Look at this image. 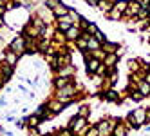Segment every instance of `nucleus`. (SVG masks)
Wrapping results in <instances>:
<instances>
[{"instance_id": "nucleus-1", "label": "nucleus", "mask_w": 150, "mask_h": 136, "mask_svg": "<svg viewBox=\"0 0 150 136\" xmlns=\"http://www.w3.org/2000/svg\"><path fill=\"white\" fill-rule=\"evenodd\" d=\"M7 49H11L13 53H16L18 56H24L27 53V40H25V36L24 35L22 36H15L11 40V44H9Z\"/></svg>"}, {"instance_id": "nucleus-2", "label": "nucleus", "mask_w": 150, "mask_h": 136, "mask_svg": "<svg viewBox=\"0 0 150 136\" xmlns=\"http://www.w3.org/2000/svg\"><path fill=\"white\" fill-rule=\"evenodd\" d=\"M85 125H87V118L80 116V114H74V116H71V120H69V129H71L74 134L80 132Z\"/></svg>"}, {"instance_id": "nucleus-3", "label": "nucleus", "mask_w": 150, "mask_h": 136, "mask_svg": "<svg viewBox=\"0 0 150 136\" xmlns=\"http://www.w3.org/2000/svg\"><path fill=\"white\" fill-rule=\"evenodd\" d=\"M13 69L15 67L11 64H7L6 60H2V62H0V78H2L4 82H7L9 78L13 76Z\"/></svg>"}, {"instance_id": "nucleus-4", "label": "nucleus", "mask_w": 150, "mask_h": 136, "mask_svg": "<svg viewBox=\"0 0 150 136\" xmlns=\"http://www.w3.org/2000/svg\"><path fill=\"white\" fill-rule=\"evenodd\" d=\"M72 24H74V22H72V18L69 16V13H67L65 16H60V18H58V22H56L58 31H62V33H65V31H67Z\"/></svg>"}, {"instance_id": "nucleus-5", "label": "nucleus", "mask_w": 150, "mask_h": 136, "mask_svg": "<svg viewBox=\"0 0 150 136\" xmlns=\"http://www.w3.org/2000/svg\"><path fill=\"white\" fill-rule=\"evenodd\" d=\"M100 64H101V60L94 58V56L87 58V60H85V67H87V73H89V75H96V71H98Z\"/></svg>"}, {"instance_id": "nucleus-6", "label": "nucleus", "mask_w": 150, "mask_h": 136, "mask_svg": "<svg viewBox=\"0 0 150 136\" xmlns=\"http://www.w3.org/2000/svg\"><path fill=\"white\" fill-rule=\"evenodd\" d=\"M100 93H101V95H100V96H101V100H107V102H114V103L121 100V96L117 95V93H116L114 89H107V91H100Z\"/></svg>"}, {"instance_id": "nucleus-7", "label": "nucleus", "mask_w": 150, "mask_h": 136, "mask_svg": "<svg viewBox=\"0 0 150 136\" xmlns=\"http://www.w3.org/2000/svg\"><path fill=\"white\" fill-rule=\"evenodd\" d=\"M81 35V29L78 27V24H72L67 31H65V38L69 40V42H76V38Z\"/></svg>"}, {"instance_id": "nucleus-8", "label": "nucleus", "mask_w": 150, "mask_h": 136, "mask_svg": "<svg viewBox=\"0 0 150 136\" xmlns=\"http://www.w3.org/2000/svg\"><path fill=\"white\" fill-rule=\"evenodd\" d=\"M139 9H141V4H139L137 0H132V2H128V7H127V11H125V16L136 18L137 13H139Z\"/></svg>"}, {"instance_id": "nucleus-9", "label": "nucleus", "mask_w": 150, "mask_h": 136, "mask_svg": "<svg viewBox=\"0 0 150 136\" xmlns=\"http://www.w3.org/2000/svg\"><path fill=\"white\" fill-rule=\"evenodd\" d=\"M0 58H2V60H6V62H7V64H11V66L15 67V66H16V62H18V58H20V56H18L16 53H13V51H11V49H7V51H6V53H0Z\"/></svg>"}, {"instance_id": "nucleus-10", "label": "nucleus", "mask_w": 150, "mask_h": 136, "mask_svg": "<svg viewBox=\"0 0 150 136\" xmlns=\"http://www.w3.org/2000/svg\"><path fill=\"white\" fill-rule=\"evenodd\" d=\"M45 105H47V109H49V111H52L54 114L62 113L63 109H67V107H63V103H62V102H60L58 98H54V100H49V102L45 103Z\"/></svg>"}, {"instance_id": "nucleus-11", "label": "nucleus", "mask_w": 150, "mask_h": 136, "mask_svg": "<svg viewBox=\"0 0 150 136\" xmlns=\"http://www.w3.org/2000/svg\"><path fill=\"white\" fill-rule=\"evenodd\" d=\"M128 131H130V129H128L127 125H125V122H120V123H117L116 127H114L112 136H128Z\"/></svg>"}, {"instance_id": "nucleus-12", "label": "nucleus", "mask_w": 150, "mask_h": 136, "mask_svg": "<svg viewBox=\"0 0 150 136\" xmlns=\"http://www.w3.org/2000/svg\"><path fill=\"white\" fill-rule=\"evenodd\" d=\"M58 73V76H72L74 75V66L72 64H67V66H62L56 69Z\"/></svg>"}, {"instance_id": "nucleus-13", "label": "nucleus", "mask_w": 150, "mask_h": 136, "mask_svg": "<svg viewBox=\"0 0 150 136\" xmlns=\"http://www.w3.org/2000/svg\"><path fill=\"white\" fill-rule=\"evenodd\" d=\"M51 11H52V16H54V18H60V16H65V15L69 13V6L60 4V6H56L54 9H51Z\"/></svg>"}, {"instance_id": "nucleus-14", "label": "nucleus", "mask_w": 150, "mask_h": 136, "mask_svg": "<svg viewBox=\"0 0 150 136\" xmlns=\"http://www.w3.org/2000/svg\"><path fill=\"white\" fill-rule=\"evenodd\" d=\"M72 78H74V76H56V78H54V87H56V89H62L63 85L71 83Z\"/></svg>"}, {"instance_id": "nucleus-15", "label": "nucleus", "mask_w": 150, "mask_h": 136, "mask_svg": "<svg viewBox=\"0 0 150 136\" xmlns=\"http://www.w3.org/2000/svg\"><path fill=\"white\" fill-rule=\"evenodd\" d=\"M117 56L116 53H107V56L103 58V64L107 66V67H116V62H117Z\"/></svg>"}, {"instance_id": "nucleus-16", "label": "nucleus", "mask_w": 150, "mask_h": 136, "mask_svg": "<svg viewBox=\"0 0 150 136\" xmlns=\"http://www.w3.org/2000/svg\"><path fill=\"white\" fill-rule=\"evenodd\" d=\"M137 91L141 93L143 96H150V83L148 82H145V80H141V82H137Z\"/></svg>"}, {"instance_id": "nucleus-17", "label": "nucleus", "mask_w": 150, "mask_h": 136, "mask_svg": "<svg viewBox=\"0 0 150 136\" xmlns=\"http://www.w3.org/2000/svg\"><path fill=\"white\" fill-rule=\"evenodd\" d=\"M117 47H120V46H117L116 42H109V40L101 44V49L105 51V53H116V51H117Z\"/></svg>"}, {"instance_id": "nucleus-18", "label": "nucleus", "mask_w": 150, "mask_h": 136, "mask_svg": "<svg viewBox=\"0 0 150 136\" xmlns=\"http://www.w3.org/2000/svg\"><path fill=\"white\" fill-rule=\"evenodd\" d=\"M87 49L91 51H96V49H101V42L98 40V38H94V36H91L89 40H87Z\"/></svg>"}, {"instance_id": "nucleus-19", "label": "nucleus", "mask_w": 150, "mask_h": 136, "mask_svg": "<svg viewBox=\"0 0 150 136\" xmlns=\"http://www.w3.org/2000/svg\"><path fill=\"white\" fill-rule=\"evenodd\" d=\"M98 7L101 9L103 13H109L110 9L114 7V0H100V2H98Z\"/></svg>"}, {"instance_id": "nucleus-20", "label": "nucleus", "mask_w": 150, "mask_h": 136, "mask_svg": "<svg viewBox=\"0 0 150 136\" xmlns=\"http://www.w3.org/2000/svg\"><path fill=\"white\" fill-rule=\"evenodd\" d=\"M91 113H92L91 105H87V103H81V105L78 107V113H76V114H80V116H83V118H89Z\"/></svg>"}, {"instance_id": "nucleus-21", "label": "nucleus", "mask_w": 150, "mask_h": 136, "mask_svg": "<svg viewBox=\"0 0 150 136\" xmlns=\"http://www.w3.org/2000/svg\"><path fill=\"white\" fill-rule=\"evenodd\" d=\"M114 7L120 13H123V16H125V11H127V7H128V0H114Z\"/></svg>"}, {"instance_id": "nucleus-22", "label": "nucleus", "mask_w": 150, "mask_h": 136, "mask_svg": "<svg viewBox=\"0 0 150 136\" xmlns=\"http://www.w3.org/2000/svg\"><path fill=\"white\" fill-rule=\"evenodd\" d=\"M40 123H42V118L38 116V114H31V116L27 118V127H38Z\"/></svg>"}, {"instance_id": "nucleus-23", "label": "nucleus", "mask_w": 150, "mask_h": 136, "mask_svg": "<svg viewBox=\"0 0 150 136\" xmlns=\"http://www.w3.org/2000/svg\"><path fill=\"white\" fill-rule=\"evenodd\" d=\"M105 16L109 18V20H121V16H123V13H120L116 7H112L109 13H105Z\"/></svg>"}, {"instance_id": "nucleus-24", "label": "nucleus", "mask_w": 150, "mask_h": 136, "mask_svg": "<svg viewBox=\"0 0 150 136\" xmlns=\"http://www.w3.org/2000/svg\"><path fill=\"white\" fill-rule=\"evenodd\" d=\"M83 136H100L98 125H89V127H87V132H85Z\"/></svg>"}, {"instance_id": "nucleus-25", "label": "nucleus", "mask_w": 150, "mask_h": 136, "mask_svg": "<svg viewBox=\"0 0 150 136\" xmlns=\"http://www.w3.org/2000/svg\"><path fill=\"white\" fill-rule=\"evenodd\" d=\"M31 22H33L38 29H42V31H44V29H45V26H47V24H45V22H44V20H42L40 16H35L33 20H31Z\"/></svg>"}, {"instance_id": "nucleus-26", "label": "nucleus", "mask_w": 150, "mask_h": 136, "mask_svg": "<svg viewBox=\"0 0 150 136\" xmlns=\"http://www.w3.org/2000/svg\"><path fill=\"white\" fill-rule=\"evenodd\" d=\"M76 46H78L81 51H85V49H87V38H83V36L80 35V36L76 38Z\"/></svg>"}, {"instance_id": "nucleus-27", "label": "nucleus", "mask_w": 150, "mask_h": 136, "mask_svg": "<svg viewBox=\"0 0 150 136\" xmlns=\"http://www.w3.org/2000/svg\"><path fill=\"white\" fill-rule=\"evenodd\" d=\"M128 69H130V73H137L139 71V62L137 60H128Z\"/></svg>"}, {"instance_id": "nucleus-28", "label": "nucleus", "mask_w": 150, "mask_h": 136, "mask_svg": "<svg viewBox=\"0 0 150 136\" xmlns=\"http://www.w3.org/2000/svg\"><path fill=\"white\" fill-rule=\"evenodd\" d=\"M92 56H94V58H98V60H101V62H103V58L107 56V53H105V51H103V49H96V51H92Z\"/></svg>"}, {"instance_id": "nucleus-29", "label": "nucleus", "mask_w": 150, "mask_h": 136, "mask_svg": "<svg viewBox=\"0 0 150 136\" xmlns=\"http://www.w3.org/2000/svg\"><path fill=\"white\" fill-rule=\"evenodd\" d=\"M69 16L72 18V22H74V24H76V22H80V20H81V16H80L76 11H74V9H71V7H69Z\"/></svg>"}, {"instance_id": "nucleus-30", "label": "nucleus", "mask_w": 150, "mask_h": 136, "mask_svg": "<svg viewBox=\"0 0 150 136\" xmlns=\"http://www.w3.org/2000/svg\"><path fill=\"white\" fill-rule=\"evenodd\" d=\"M62 2H60V0H45V6L49 7V9H54L56 6H60Z\"/></svg>"}, {"instance_id": "nucleus-31", "label": "nucleus", "mask_w": 150, "mask_h": 136, "mask_svg": "<svg viewBox=\"0 0 150 136\" xmlns=\"http://www.w3.org/2000/svg\"><path fill=\"white\" fill-rule=\"evenodd\" d=\"M56 136H74V132H72V131H71V129L67 127V129H60Z\"/></svg>"}, {"instance_id": "nucleus-32", "label": "nucleus", "mask_w": 150, "mask_h": 136, "mask_svg": "<svg viewBox=\"0 0 150 136\" xmlns=\"http://www.w3.org/2000/svg\"><path fill=\"white\" fill-rule=\"evenodd\" d=\"M85 31H87V33H89V35H94V33H96V31H98V26H96L94 22H91V24L87 26V29H85Z\"/></svg>"}, {"instance_id": "nucleus-33", "label": "nucleus", "mask_w": 150, "mask_h": 136, "mask_svg": "<svg viewBox=\"0 0 150 136\" xmlns=\"http://www.w3.org/2000/svg\"><path fill=\"white\" fill-rule=\"evenodd\" d=\"M92 36H94V38H98V40L101 42V44H103V42H107V38H105V33H101V31H100V29H98V31H96V33H94Z\"/></svg>"}, {"instance_id": "nucleus-34", "label": "nucleus", "mask_w": 150, "mask_h": 136, "mask_svg": "<svg viewBox=\"0 0 150 136\" xmlns=\"http://www.w3.org/2000/svg\"><path fill=\"white\" fill-rule=\"evenodd\" d=\"M78 24H80V29H81V31H85V29H87V26H89L91 22H89V20H87V18H81V20H80V22H78Z\"/></svg>"}, {"instance_id": "nucleus-35", "label": "nucleus", "mask_w": 150, "mask_h": 136, "mask_svg": "<svg viewBox=\"0 0 150 136\" xmlns=\"http://www.w3.org/2000/svg\"><path fill=\"white\" fill-rule=\"evenodd\" d=\"M85 2H87L91 7H98V2H100V0H85Z\"/></svg>"}, {"instance_id": "nucleus-36", "label": "nucleus", "mask_w": 150, "mask_h": 136, "mask_svg": "<svg viewBox=\"0 0 150 136\" xmlns=\"http://www.w3.org/2000/svg\"><path fill=\"white\" fill-rule=\"evenodd\" d=\"M143 80H145V82H148V83H150V69H148V71H146V73H145V76H143Z\"/></svg>"}, {"instance_id": "nucleus-37", "label": "nucleus", "mask_w": 150, "mask_h": 136, "mask_svg": "<svg viewBox=\"0 0 150 136\" xmlns=\"http://www.w3.org/2000/svg\"><path fill=\"white\" fill-rule=\"evenodd\" d=\"M0 107H7V100L6 98H0Z\"/></svg>"}, {"instance_id": "nucleus-38", "label": "nucleus", "mask_w": 150, "mask_h": 136, "mask_svg": "<svg viewBox=\"0 0 150 136\" xmlns=\"http://www.w3.org/2000/svg\"><path fill=\"white\" fill-rule=\"evenodd\" d=\"M18 91H22V93H27V87L22 85V83H18Z\"/></svg>"}, {"instance_id": "nucleus-39", "label": "nucleus", "mask_w": 150, "mask_h": 136, "mask_svg": "<svg viewBox=\"0 0 150 136\" xmlns=\"http://www.w3.org/2000/svg\"><path fill=\"white\" fill-rule=\"evenodd\" d=\"M6 13V6H0V16H2Z\"/></svg>"}, {"instance_id": "nucleus-40", "label": "nucleus", "mask_w": 150, "mask_h": 136, "mask_svg": "<svg viewBox=\"0 0 150 136\" xmlns=\"http://www.w3.org/2000/svg\"><path fill=\"white\" fill-rule=\"evenodd\" d=\"M4 134H6V136H15L13 132H9V131H4Z\"/></svg>"}, {"instance_id": "nucleus-41", "label": "nucleus", "mask_w": 150, "mask_h": 136, "mask_svg": "<svg viewBox=\"0 0 150 136\" xmlns=\"http://www.w3.org/2000/svg\"><path fill=\"white\" fill-rule=\"evenodd\" d=\"M2 26H4V18H2V16H0V27H2Z\"/></svg>"}, {"instance_id": "nucleus-42", "label": "nucleus", "mask_w": 150, "mask_h": 136, "mask_svg": "<svg viewBox=\"0 0 150 136\" xmlns=\"http://www.w3.org/2000/svg\"><path fill=\"white\" fill-rule=\"evenodd\" d=\"M145 131H146V132H150V125H146V127H145Z\"/></svg>"}, {"instance_id": "nucleus-43", "label": "nucleus", "mask_w": 150, "mask_h": 136, "mask_svg": "<svg viewBox=\"0 0 150 136\" xmlns=\"http://www.w3.org/2000/svg\"><path fill=\"white\" fill-rule=\"evenodd\" d=\"M146 9H148V13H150V4H148V7H146Z\"/></svg>"}, {"instance_id": "nucleus-44", "label": "nucleus", "mask_w": 150, "mask_h": 136, "mask_svg": "<svg viewBox=\"0 0 150 136\" xmlns=\"http://www.w3.org/2000/svg\"><path fill=\"white\" fill-rule=\"evenodd\" d=\"M42 136H51V134H42Z\"/></svg>"}]
</instances>
